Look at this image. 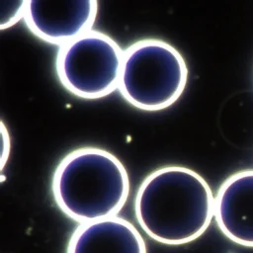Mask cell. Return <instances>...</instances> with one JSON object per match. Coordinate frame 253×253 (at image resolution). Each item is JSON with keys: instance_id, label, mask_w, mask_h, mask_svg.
I'll list each match as a JSON object with an SVG mask.
<instances>
[{"instance_id": "1", "label": "cell", "mask_w": 253, "mask_h": 253, "mask_svg": "<svg viewBox=\"0 0 253 253\" xmlns=\"http://www.w3.org/2000/svg\"><path fill=\"white\" fill-rule=\"evenodd\" d=\"M134 214L142 230L165 245L199 238L214 217V196L196 171L179 165L161 167L140 184Z\"/></svg>"}, {"instance_id": "2", "label": "cell", "mask_w": 253, "mask_h": 253, "mask_svg": "<svg viewBox=\"0 0 253 253\" xmlns=\"http://www.w3.org/2000/svg\"><path fill=\"white\" fill-rule=\"evenodd\" d=\"M54 202L69 218L81 223L117 215L129 194L126 167L99 147H80L58 163L51 183Z\"/></svg>"}, {"instance_id": "3", "label": "cell", "mask_w": 253, "mask_h": 253, "mask_svg": "<svg viewBox=\"0 0 253 253\" xmlns=\"http://www.w3.org/2000/svg\"><path fill=\"white\" fill-rule=\"evenodd\" d=\"M188 67L183 55L159 39H143L124 50L118 89L136 109L161 111L185 90Z\"/></svg>"}, {"instance_id": "4", "label": "cell", "mask_w": 253, "mask_h": 253, "mask_svg": "<svg viewBox=\"0 0 253 253\" xmlns=\"http://www.w3.org/2000/svg\"><path fill=\"white\" fill-rule=\"evenodd\" d=\"M124 50L107 34L90 30L59 46L55 71L61 85L83 99H99L119 86Z\"/></svg>"}, {"instance_id": "5", "label": "cell", "mask_w": 253, "mask_h": 253, "mask_svg": "<svg viewBox=\"0 0 253 253\" xmlns=\"http://www.w3.org/2000/svg\"><path fill=\"white\" fill-rule=\"evenodd\" d=\"M97 13L96 0H28L24 20L37 38L61 46L92 30Z\"/></svg>"}, {"instance_id": "6", "label": "cell", "mask_w": 253, "mask_h": 253, "mask_svg": "<svg viewBox=\"0 0 253 253\" xmlns=\"http://www.w3.org/2000/svg\"><path fill=\"white\" fill-rule=\"evenodd\" d=\"M214 219L232 242L253 247V169L227 177L214 196Z\"/></svg>"}, {"instance_id": "7", "label": "cell", "mask_w": 253, "mask_h": 253, "mask_svg": "<svg viewBox=\"0 0 253 253\" xmlns=\"http://www.w3.org/2000/svg\"><path fill=\"white\" fill-rule=\"evenodd\" d=\"M66 253H147L143 237L118 215L81 223L72 233Z\"/></svg>"}, {"instance_id": "8", "label": "cell", "mask_w": 253, "mask_h": 253, "mask_svg": "<svg viewBox=\"0 0 253 253\" xmlns=\"http://www.w3.org/2000/svg\"><path fill=\"white\" fill-rule=\"evenodd\" d=\"M27 1H1L0 29L5 30L25 17Z\"/></svg>"}, {"instance_id": "9", "label": "cell", "mask_w": 253, "mask_h": 253, "mask_svg": "<svg viewBox=\"0 0 253 253\" xmlns=\"http://www.w3.org/2000/svg\"><path fill=\"white\" fill-rule=\"evenodd\" d=\"M1 139H2V152H1V168L5 166L10 152V136L8 129L3 122H1Z\"/></svg>"}]
</instances>
